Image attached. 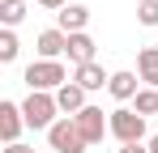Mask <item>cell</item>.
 <instances>
[{"label": "cell", "mask_w": 158, "mask_h": 153, "mask_svg": "<svg viewBox=\"0 0 158 153\" xmlns=\"http://www.w3.org/2000/svg\"><path fill=\"white\" fill-rule=\"evenodd\" d=\"M34 4H43V9H56V13H60V9H69L73 0H34Z\"/></svg>", "instance_id": "18"}, {"label": "cell", "mask_w": 158, "mask_h": 153, "mask_svg": "<svg viewBox=\"0 0 158 153\" xmlns=\"http://www.w3.org/2000/svg\"><path fill=\"white\" fill-rule=\"evenodd\" d=\"M17 51H22L17 34H13V30H0V64H13V60H17Z\"/></svg>", "instance_id": "15"}, {"label": "cell", "mask_w": 158, "mask_h": 153, "mask_svg": "<svg viewBox=\"0 0 158 153\" xmlns=\"http://www.w3.org/2000/svg\"><path fill=\"white\" fill-rule=\"evenodd\" d=\"M94 51H98V43L90 38V34H69V60L73 64H94Z\"/></svg>", "instance_id": "13"}, {"label": "cell", "mask_w": 158, "mask_h": 153, "mask_svg": "<svg viewBox=\"0 0 158 153\" xmlns=\"http://www.w3.org/2000/svg\"><path fill=\"white\" fill-rule=\"evenodd\" d=\"M107 94L115 102H132L137 94H141V76L128 73V68H120V73H111V85H107Z\"/></svg>", "instance_id": "8"}, {"label": "cell", "mask_w": 158, "mask_h": 153, "mask_svg": "<svg viewBox=\"0 0 158 153\" xmlns=\"http://www.w3.org/2000/svg\"><path fill=\"white\" fill-rule=\"evenodd\" d=\"M47 140H52L56 153H85V149H90L85 136H81V128H77V119H69V115H60V119L52 124Z\"/></svg>", "instance_id": "4"}, {"label": "cell", "mask_w": 158, "mask_h": 153, "mask_svg": "<svg viewBox=\"0 0 158 153\" xmlns=\"http://www.w3.org/2000/svg\"><path fill=\"white\" fill-rule=\"evenodd\" d=\"M73 81H77L85 94H94V89H107V85H111V73H103V64L94 60V64H81V68H73Z\"/></svg>", "instance_id": "10"}, {"label": "cell", "mask_w": 158, "mask_h": 153, "mask_svg": "<svg viewBox=\"0 0 158 153\" xmlns=\"http://www.w3.org/2000/svg\"><path fill=\"white\" fill-rule=\"evenodd\" d=\"M111 136L120 145H141L145 140V115H137L132 106H115L111 111Z\"/></svg>", "instance_id": "3"}, {"label": "cell", "mask_w": 158, "mask_h": 153, "mask_svg": "<svg viewBox=\"0 0 158 153\" xmlns=\"http://www.w3.org/2000/svg\"><path fill=\"white\" fill-rule=\"evenodd\" d=\"M56 106H60V115H69V119H73V115H81L90 102H85V89H81L77 81H69V85H60V89H56Z\"/></svg>", "instance_id": "7"}, {"label": "cell", "mask_w": 158, "mask_h": 153, "mask_svg": "<svg viewBox=\"0 0 158 153\" xmlns=\"http://www.w3.org/2000/svg\"><path fill=\"white\" fill-rule=\"evenodd\" d=\"M22 115H26V128H43V132H52L56 115H60L56 94H39V89H30V98L22 102Z\"/></svg>", "instance_id": "2"}, {"label": "cell", "mask_w": 158, "mask_h": 153, "mask_svg": "<svg viewBox=\"0 0 158 153\" xmlns=\"http://www.w3.org/2000/svg\"><path fill=\"white\" fill-rule=\"evenodd\" d=\"M22 128H26L22 106H17V102H0V136H4V145H17Z\"/></svg>", "instance_id": "6"}, {"label": "cell", "mask_w": 158, "mask_h": 153, "mask_svg": "<svg viewBox=\"0 0 158 153\" xmlns=\"http://www.w3.org/2000/svg\"><path fill=\"white\" fill-rule=\"evenodd\" d=\"M137 22L154 30L158 26V0H141V4H137Z\"/></svg>", "instance_id": "17"}, {"label": "cell", "mask_w": 158, "mask_h": 153, "mask_svg": "<svg viewBox=\"0 0 158 153\" xmlns=\"http://www.w3.org/2000/svg\"><path fill=\"white\" fill-rule=\"evenodd\" d=\"M132 111L137 115H158V89H141L132 98Z\"/></svg>", "instance_id": "16"}, {"label": "cell", "mask_w": 158, "mask_h": 153, "mask_svg": "<svg viewBox=\"0 0 158 153\" xmlns=\"http://www.w3.org/2000/svg\"><path fill=\"white\" fill-rule=\"evenodd\" d=\"M4 153H34V149H30V145H22V140H17V145H4Z\"/></svg>", "instance_id": "20"}, {"label": "cell", "mask_w": 158, "mask_h": 153, "mask_svg": "<svg viewBox=\"0 0 158 153\" xmlns=\"http://www.w3.org/2000/svg\"><path fill=\"white\" fill-rule=\"evenodd\" d=\"M81 128V136H85V145H98L107 132H111V115H103V106H85L81 115H73Z\"/></svg>", "instance_id": "5"}, {"label": "cell", "mask_w": 158, "mask_h": 153, "mask_svg": "<svg viewBox=\"0 0 158 153\" xmlns=\"http://www.w3.org/2000/svg\"><path fill=\"white\" fill-rule=\"evenodd\" d=\"M34 47H39V60H60V55H69V34L64 30H43Z\"/></svg>", "instance_id": "11"}, {"label": "cell", "mask_w": 158, "mask_h": 153, "mask_svg": "<svg viewBox=\"0 0 158 153\" xmlns=\"http://www.w3.org/2000/svg\"><path fill=\"white\" fill-rule=\"evenodd\" d=\"M0 22H4V30L26 22V0H0Z\"/></svg>", "instance_id": "14"}, {"label": "cell", "mask_w": 158, "mask_h": 153, "mask_svg": "<svg viewBox=\"0 0 158 153\" xmlns=\"http://www.w3.org/2000/svg\"><path fill=\"white\" fill-rule=\"evenodd\" d=\"M56 22H60L56 30H64V34H85V26H90V9L73 0L69 9H60V13H56Z\"/></svg>", "instance_id": "9"}, {"label": "cell", "mask_w": 158, "mask_h": 153, "mask_svg": "<svg viewBox=\"0 0 158 153\" xmlns=\"http://www.w3.org/2000/svg\"><path fill=\"white\" fill-rule=\"evenodd\" d=\"M22 81L30 89H39V94H56L60 85H69V73H64L60 60H34V64H26Z\"/></svg>", "instance_id": "1"}, {"label": "cell", "mask_w": 158, "mask_h": 153, "mask_svg": "<svg viewBox=\"0 0 158 153\" xmlns=\"http://www.w3.org/2000/svg\"><path fill=\"white\" fill-rule=\"evenodd\" d=\"M137 76L145 81V89H158V47L137 51Z\"/></svg>", "instance_id": "12"}, {"label": "cell", "mask_w": 158, "mask_h": 153, "mask_svg": "<svg viewBox=\"0 0 158 153\" xmlns=\"http://www.w3.org/2000/svg\"><path fill=\"white\" fill-rule=\"evenodd\" d=\"M120 153H150V145H145V140H141V145H124Z\"/></svg>", "instance_id": "19"}, {"label": "cell", "mask_w": 158, "mask_h": 153, "mask_svg": "<svg viewBox=\"0 0 158 153\" xmlns=\"http://www.w3.org/2000/svg\"><path fill=\"white\" fill-rule=\"evenodd\" d=\"M145 145H150V153H158V136H150V140H145Z\"/></svg>", "instance_id": "21"}]
</instances>
